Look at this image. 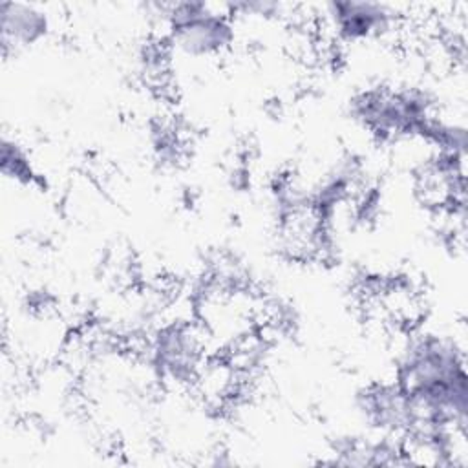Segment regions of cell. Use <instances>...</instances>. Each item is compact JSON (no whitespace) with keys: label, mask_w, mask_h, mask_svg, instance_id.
Returning a JSON list of instances; mask_svg holds the SVG:
<instances>
[{"label":"cell","mask_w":468,"mask_h":468,"mask_svg":"<svg viewBox=\"0 0 468 468\" xmlns=\"http://www.w3.org/2000/svg\"><path fill=\"white\" fill-rule=\"evenodd\" d=\"M2 172L7 177L20 179V181H29L33 172L31 165L26 157V154L20 150L18 144L4 139L2 143Z\"/></svg>","instance_id":"obj_3"},{"label":"cell","mask_w":468,"mask_h":468,"mask_svg":"<svg viewBox=\"0 0 468 468\" xmlns=\"http://www.w3.org/2000/svg\"><path fill=\"white\" fill-rule=\"evenodd\" d=\"M48 29V18L35 5L5 2L2 4V44L26 46L40 38Z\"/></svg>","instance_id":"obj_2"},{"label":"cell","mask_w":468,"mask_h":468,"mask_svg":"<svg viewBox=\"0 0 468 468\" xmlns=\"http://www.w3.org/2000/svg\"><path fill=\"white\" fill-rule=\"evenodd\" d=\"M327 20L340 38L356 40L371 35L389 33L397 16L373 2H335L327 5Z\"/></svg>","instance_id":"obj_1"}]
</instances>
